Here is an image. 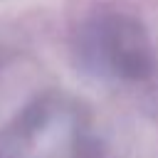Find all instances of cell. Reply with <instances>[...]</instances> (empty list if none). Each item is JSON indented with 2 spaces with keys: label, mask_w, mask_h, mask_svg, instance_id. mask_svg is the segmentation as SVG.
Wrapping results in <instances>:
<instances>
[{
  "label": "cell",
  "mask_w": 158,
  "mask_h": 158,
  "mask_svg": "<svg viewBox=\"0 0 158 158\" xmlns=\"http://www.w3.org/2000/svg\"><path fill=\"white\" fill-rule=\"evenodd\" d=\"M96 44L106 64L121 74L138 79L151 69V52L141 27L126 17H111L99 27Z\"/></svg>",
  "instance_id": "6da1fadb"
}]
</instances>
